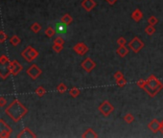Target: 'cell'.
<instances>
[{"instance_id":"5","label":"cell","mask_w":163,"mask_h":138,"mask_svg":"<svg viewBox=\"0 0 163 138\" xmlns=\"http://www.w3.org/2000/svg\"><path fill=\"white\" fill-rule=\"evenodd\" d=\"M81 66L87 73H90L96 67V62L90 58H87L81 63Z\"/></svg>"},{"instance_id":"29","label":"cell","mask_w":163,"mask_h":138,"mask_svg":"<svg viewBox=\"0 0 163 138\" xmlns=\"http://www.w3.org/2000/svg\"><path fill=\"white\" fill-rule=\"evenodd\" d=\"M117 44H118L119 46L126 45V44H127V40H126V38H123V36H120V38L117 39Z\"/></svg>"},{"instance_id":"24","label":"cell","mask_w":163,"mask_h":138,"mask_svg":"<svg viewBox=\"0 0 163 138\" xmlns=\"http://www.w3.org/2000/svg\"><path fill=\"white\" fill-rule=\"evenodd\" d=\"M36 93L38 94V96L42 97V96L46 93V90H45V89H44L42 86H39V87H38V88L36 89Z\"/></svg>"},{"instance_id":"17","label":"cell","mask_w":163,"mask_h":138,"mask_svg":"<svg viewBox=\"0 0 163 138\" xmlns=\"http://www.w3.org/2000/svg\"><path fill=\"white\" fill-rule=\"evenodd\" d=\"M145 33L148 36H152L156 33V28H154V25H150L149 24V25L145 28Z\"/></svg>"},{"instance_id":"3","label":"cell","mask_w":163,"mask_h":138,"mask_svg":"<svg viewBox=\"0 0 163 138\" xmlns=\"http://www.w3.org/2000/svg\"><path fill=\"white\" fill-rule=\"evenodd\" d=\"M98 109H99V111L102 115L105 117H108L114 111V107L108 101H104V102L99 105Z\"/></svg>"},{"instance_id":"21","label":"cell","mask_w":163,"mask_h":138,"mask_svg":"<svg viewBox=\"0 0 163 138\" xmlns=\"http://www.w3.org/2000/svg\"><path fill=\"white\" fill-rule=\"evenodd\" d=\"M128 84V82H127V80H126L124 77H122V78H120L119 80H117L116 81V84L119 87H123V86H125L126 84Z\"/></svg>"},{"instance_id":"27","label":"cell","mask_w":163,"mask_h":138,"mask_svg":"<svg viewBox=\"0 0 163 138\" xmlns=\"http://www.w3.org/2000/svg\"><path fill=\"white\" fill-rule=\"evenodd\" d=\"M146 84H147V80H139L136 83V86L139 88H142V89H144Z\"/></svg>"},{"instance_id":"12","label":"cell","mask_w":163,"mask_h":138,"mask_svg":"<svg viewBox=\"0 0 163 138\" xmlns=\"http://www.w3.org/2000/svg\"><path fill=\"white\" fill-rule=\"evenodd\" d=\"M66 29H67V25H66V24L63 23L62 21H60V23H56V25H55L56 33L64 34V33H66Z\"/></svg>"},{"instance_id":"9","label":"cell","mask_w":163,"mask_h":138,"mask_svg":"<svg viewBox=\"0 0 163 138\" xmlns=\"http://www.w3.org/2000/svg\"><path fill=\"white\" fill-rule=\"evenodd\" d=\"M148 129L154 133H156L157 131H159L160 129V122L157 119H153L152 121L148 124Z\"/></svg>"},{"instance_id":"14","label":"cell","mask_w":163,"mask_h":138,"mask_svg":"<svg viewBox=\"0 0 163 138\" xmlns=\"http://www.w3.org/2000/svg\"><path fill=\"white\" fill-rule=\"evenodd\" d=\"M116 53L117 55H119L121 58H124L128 54H129V48L126 47V45H123V46H119V48L116 50Z\"/></svg>"},{"instance_id":"23","label":"cell","mask_w":163,"mask_h":138,"mask_svg":"<svg viewBox=\"0 0 163 138\" xmlns=\"http://www.w3.org/2000/svg\"><path fill=\"white\" fill-rule=\"evenodd\" d=\"M148 23L150 25H154V26L156 25L158 23V18L154 17V15H152V17H150V18L148 19Z\"/></svg>"},{"instance_id":"11","label":"cell","mask_w":163,"mask_h":138,"mask_svg":"<svg viewBox=\"0 0 163 138\" xmlns=\"http://www.w3.org/2000/svg\"><path fill=\"white\" fill-rule=\"evenodd\" d=\"M130 17H132V18L135 22H139L140 20L143 18V13H142L139 9H135L132 13V15H130Z\"/></svg>"},{"instance_id":"33","label":"cell","mask_w":163,"mask_h":138,"mask_svg":"<svg viewBox=\"0 0 163 138\" xmlns=\"http://www.w3.org/2000/svg\"><path fill=\"white\" fill-rule=\"evenodd\" d=\"M106 1H107V3L108 4V5H114V4L116 3V1L117 0H106Z\"/></svg>"},{"instance_id":"25","label":"cell","mask_w":163,"mask_h":138,"mask_svg":"<svg viewBox=\"0 0 163 138\" xmlns=\"http://www.w3.org/2000/svg\"><path fill=\"white\" fill-rule=\"evenodd\" d=\"M20 42V38H18L17 36H14L13 38H11V43L13 44L14 46H16V45H18Z\"/></svg>"},{"instance_id":"10","label":"cell","mask_w":163,"mask_h":138,"mask_svg":"<svg viewBox=\"0 0 163 138\" xmlns=\"http://www.w3.org/2000/svg\"><path fill=\"white\" fill-rule=\"evenodd\" d=\"M22 70L21 64H19L17 60H14L13 62H11V71L14 75L18 74V73Z\"/></svg>"},{"instance_id":"4","label":"cell","mask_w":163,"mask_h":138,"mask_svg":"<svg viewBox=\"0 0 163 138\" xmlns=\"http://www.w3.org/2000/svg\"><path fill=\"white\" fill-rule=\"evenodd\" d=\"M22 56L26 60H28V62H33V60L39 56V52L35 50L33 47L28 46L26 49L22 52Z\"/></svg>"},{"instance_id":"22","label":"cell","mask_w":163,"mask_h":138,"mask_svg":"<svg viewBox=\"0 0 163 138\" xmlns=\"http://www.w3.org/2000/svg\"><path fill=\"white\" fill-rule=\"evenodd\" d=\"M31 30L34 32V33H39V32L41 30V26L39 25V23H34L33 25L31 26Z\"/></svg>"},{"instance_id":"28","label":"cell","mask_w":163,"mask_h":138,"mask_svg":"<svg viewBox=\"0 0 163 138\" xmlns=\"http://www.w3.org/2000/svg\"><path fill=\"white\" fill-rule=\"evenodd\" d=\"M54 43H56V44H60V45H63V44H64V39L63 38V36H57V38L54 39Z\"/></svg>"},{"instance_id":"19","label":"cell","mask_w":163,"mask_h":138,"mask_svg":"<svg viewBox=\"0 0 163 138\" xmlns=\"http://www.w3.org/2000/svg\"><path fill=\"white\" fill-rule=\"evenodd\" d=\"M55 34H56V30L52 27H48L45 30V35L48 36V38H52Z\"/></svg>"},{"instance_id":"32","label":"cell","mask_w":163,"mask_h":138,"mask_svg":"<svg viewBox=\"0 0 163 138\" xmlns=\"http://www.w3.org/2000/svg\"><path fill=\"white\" fill-rule=\"evenodd\" d=\"M5 104H6V99L1 97V98H0V107H4Z\"/></svg>"},{"instance_id":"1","label":"cell","mask_w":163,"mask_h":138,"mask_svg":"<svg viewBox=\"0 0 163 138\" xmlns=\"http://www.w3.org/2000/svg\"><path fill=\"white\" fill-rule=\"evenodd\" d=\"M163 89V84L154 75H151L147 79V84L144 87V90L148 93L150 97L156 96Z\"/></svg>"},{"instance_id":"31","label":"cell","mask_w":163,"mask_h":138,"mask_svg":"<svg viewBox=\"0 0 163 138\" xmlns=\"http://www.w3.org/2000/svg\"><path fill=\"white\" fill-rule=\"evenodd\" d=\"M6 38H7V36H6V34L4 33V32H2V31H0V42H3L4 40L6 39Z\"/></svg>"},{"instance_id":"34","label":"cell","mask_w":163,"mask_h":138,"mask_svg":"<svg viewBox=\"0 0 163 138\" xmlns=\"http://www.w3.org/2000/svg\"><path fill=\"white\" fill-rule=\"evenodd\" d=\"M159 131L161 132V134L163 135V121L160 122V129H159Z\"/></svg>"},{"instance_id":"20","label":"cell","mask_w":163,"mask_h":138,"mask_svg":"<svg viewBox=\"0 0 163 138\" xmlns=\"http://www.w3.org/2000/svg\"><path fill=\"white\" fill-rule=\"evenodd\" d=\"M57 90H58L59 93H65L67 91V86H65L64 84H60L58 86H57Z\"/></svg>"},{"instance_id":"18","label":"cell","mask_w":163,"mask_h":138,"mask_svg":"<svg viewBox=\"0 0 163 138\" xmlns=\"http://www.w3.org/2000/svg\"><path fill=\"white\" fill-rule=\"evenodd\" d=\"M124 121L128 124H132L134 121V116L132 114V113H127V114L124 116Z\"/></svg>"},{"instance_id":"16","label":"cell","mask_w":163,"mask_h":138,"mask_svg":"<svg viewBox=\"0 0 163 138\" xmlns=\"http://www.w3.org/2000/svg\"><path fill=\"white\" fill-rule=\"evenodd\" d=\"M69 94H70L71 97H73V98H76V97H78L80 94H81V90L79 88L77 87H72L70 90H69Z\"/></svg>"},{"instance_id":"15","label":"cell","mask_w":163,"mask_h":138,"mask_svg":"<svg viewBox=\"0 0 163 138\" xmlns=\"http://www.w3.org/2000/svg\"><path fill=\"white\" fill-rule=\"evenodd\" d=\"M60 21H62L63 23H64V24H66V25L68 26L73 22V17L69 14H65V15H63L62 18H60Z\"/></svg>"},{"instance_id":"26","label":"cell","mask_w":163,"mask_h":138,"mask_svg":"<svg viewBox=\"0 0 163 138\" xmlns=\"http://www.w3.org/2000/svg\"><path fill=\"white\" fill-rule=\"evenodd\" d=\"M63 49V45H60V44H56V43H54V45H53V50H54L56 53L62 52Z\"/></svg>"},{"instance_id":"2","label":"cell","mask_w":163,"mask_h":138,"mask_svg":"<svg viewBox=\"0 0 163 138\" xmlns=\"http://www.w3.org/2000/svg\"><path fill=\"white\" fill-rule=\"evenodd\" d=\"M128 47L134 53H139L144 48V42L138 36H134L128 43Z\"/></svg>"},{"instance_id":"8","label":"cell","mask_w":163,"mask_h":138,"mask_svg":"<svg viewBox=\"0 0 163 138\" xmlns=\"http://www.w3.org/2000/svg\"><path fill=\"white\" fill-rule=\"evenodd\" d=\"M27 74L29 75L33 80H36L40 74H41V70H40L36 64H33V65L27 70Z\"/></svg>"},{"instance_id":"13","label":"cell","mask_w":163,"mask_h":138,"mask_svg":"<svg viewBox=\"0 0 163 138\" xmlns=\"http://www.w3.org/2000/svg\"><path fill=\"white\" fill-rule=\"evenodd\" d=\"M82 137L83 138H97L98 137V134L95 132V131L93 129H85L84 132L82 134Z\"/></svg>"},{"instance_id":"6","label":"cell","mask_w":163,"mask_h":138,"mask_svg":"<svg viewBox=\"0 0 163 138\" xmlns=\"http://www.w3.org/2000/svg\"><path fill=\"white\" fill-rule=\"evenodd\" d=\"M73 50H74V52L76 54H78L79 56H84L88 52L89 48L85 43L79 42V43L75 44L74 47H73Z\"/></svg>"},{"instance_id":"30","label":"cell","mask_w":163,"mask_h":138,"mask_svg":"<svg viewBox=\"0 0 163 138\" xmlns=\"http://www.w3.org/2000/svg\"><path fill=\"white\" fill-rule=\"evenodd\" d=\"M113 77H114V79H115V81H117V80H119L120 78H122V77H124V75L121 71H117V72L114 73Z\"/></svg>"},{"instance_id":"7","label":"cell","mask_w":163,"mask_h":138,"mask_svg":"<svg viewBox=\"0 0 163 138\" xmlns=\"http://www.w3.org/2000/svg\"><path fill=\"white\" fill-rule=\"evenodd\" d=\"M82 8L85 11V12H91L94 8L96 7L97 3L95 0H83L81 3Z\"/></svg>"}]
</instances>
